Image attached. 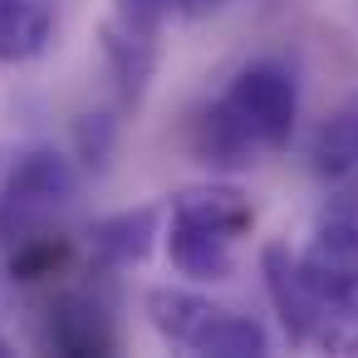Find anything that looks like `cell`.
Listing matches in <instances>:
<instances>
[{
    "label": "cell",
    "mask_w": 358,
    "mask_h": 358,
    "mask_svg": "<svg viewBox=\"0 0 358 358\" xmlns=\"http://www.w3.org/2000/svg\"><path fill=\"white\" fill-rule=\"evenodd\" d=\"M260 275L289 343L358 353V221H324L304 250L270 241Z\"/></svg>",
    "instance_id": "cell-1"
},
{
    "label": "cell",
    "mask_w": 358,
    "mask_h": 358,
    "mask_svg": "<svg viewBox=\"0 0 358 358\" xmlns=\"http://www.w3.org/2000/svg\"><path fill=\"white\" fill-rule=\"evenodd\" d=\"M299 123V74L285 59L241 64L192 118V157L211 172H245L289 148Z\"/></svg>",
    "instance_id": "cell-2"
},
{
    "label": "cell",
    "mask_w": 358,
    "mask_h": 358,
    "mask_svg": "<svg viewBox=\"0 0 358 358\" xmlns=\"http://www.w3.org/2000/svg\"><path fill=\"white\" fill-rule=\"evenodd\" d=\"M108 143H113V118H103V113L94 118V113H89V118L79 123V152H84V162H89V167L103 162V157H108Z\"/></svg>",
    "instance_id": "cell-11"
},
{
    "label": "cell",
    "mask_w": 358,
    "mask_h": 358,
    "mask_svg": "<svg viewBox=\"0 0 358 358\" xmlns=\"http://www.w3.org/2000/svg\"><path fill=\"white\" fill-rule=\"evenodd\" d=\"M59 0H0V64H30L55 45Z\"/></svg>",
    "instance_id": "cell-8"
},
{
    "label": "cell",
    "mask_w": 358,
    "mask_h": 358,
    "mask_svg": "<svg viewBox=\"0 0 358 358\" xmlns=\"http://www.w3.org/2000/svg\"><path fill=\"white\" fill-rule=\"evenodd\" d=\"M255 231V206L231 182L187 187L167 206V260L192 285H221L236 275L241 245Z\"/></svg>",
    "instance_id": "cell-3"
},
{
    "label": "cell",
    "mask_w": 358,
    "mask_h": 358,
    "mask_svg": "<svg viewBox=\"0 0 358 358\" xmlns=\"http://www.w3.org/2000/svg\"><path fill=\"white\" fill-rule=\"evenodd\" d=\"M309 167L324 182H353L358 177V94L343 99L309 138Z\"/></svg>",
    "instance_id": "cell-9"
},
{
    "label": "cell",
    "mask_w": 358,
    "mask_h": 358,
    "mask_svg": "<svg viewBox=\"0 0 358 358\" xmlns=\"http://www.w3.org/2000/svg\"><path fill=\"white\" fill-rule=\"evenodd\" d=\"M221 6H231V0H177V10H182L187 20H201V15H211V10H221Z\"/></svg>",
    "instance_id": "cell-12"
},
{
    "label": "cell",
    "mask_w": 358,
    "mask_h": 358,
    "mask_svg": "<svg viewBox=\"0 0 358 358\" xmlns=\"http://www.w3.org/2000/svg\"><path fill=\"white\" fill-rule=\"evenodd\" d=\"M172 10H177V0H118L113 25L128 30V35H138V40H157L162 20H167Z\"/></svg>",
    "instance_id": "cell-10"
},
{
    "label": "cell",
    "mask_w": 358,
    "mask_h": 358,
    "mask_svg": "<svg viewBox=\"0 0 358 358\" xmlns=\"http://www.w3.org/2000/svg\"><path fill=\"white\" fill-rule=\"evenodd\" d=\"M0 353H10V343H6V338H0Z\"/></svg>",
    "instance_id": "cell-13"
},
{
    "label": "cell",
    "mask_w": 358,
    "mask_h": 358,
    "mask_svg": "<svg viewBox=\"0 0 358 358\" xmlns=\"http://www.w3.org/2000/svg\"><path fill=\"white\" fill-rule=\"evenodd\" d=\"M108 280L99 270V280H79V285H45V304L35 319V343L50 353H113L118 348V324H113V299H108Z\"/></svg>",
    "instance_id": "cell-6"
},
{
    "label": "cell",
    "mask_w": 358,
    "mask_h": 358,
    "mask_svg": "<svg viewBox=\"0 0 358 358\" xmlns=\"http://www.w3.org/2000/svg\"><path fill=\"white\" fill-rule=\"evenodd\" d=\"M162 211L157 206H138V211H118V216H103L94 231H89V255H94V270L103 275H118L128 265H138L148 250H152V236L157 231Z\"/></svg>",
    "instance_id": "cell-7"
},
{
    "label": "cell",
    "mask_w": 358,
    "mask_h": 358,
    "mask_svg": "<svg viewBox=\"0 0 358 358\" xmlns=\"http://www.w3.org/2000/svg\"><path fill=\"white\" fill-rule=\"evenodd\" d=\"M79 196V172L55 148H25L0 172V245H25L64 231V216Z\"/></svg>",
    "instance_id": "cell-4"
},
{
    "label": "cell",
    "mask_w": 358,
    "mask_h": 358,
    "mask_svg": "<svg viewBox=\"0 0 358 358\" xmlns=\"http://www.w3.org/2000/svg\"><path fill=\"white\" fill-rule=\"evenodd\" d=\"M143 309L152 329L182 353H201V358H265L270 353V334L260 319L226 309L196 289H172V285L148 289Z\"/></svg>",
    "instance_id": "cell-5"
}]
</instances>
